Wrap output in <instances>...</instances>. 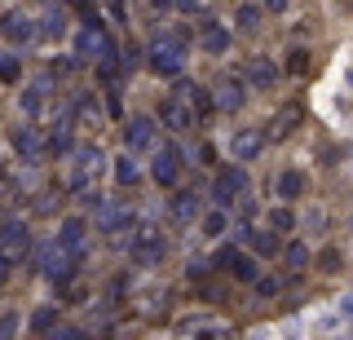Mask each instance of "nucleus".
<instances>
[{"instance_id":"f257e3e1","label":"nucleus","mask_w":353,"mask_h":340,"mask_svg":"<svg viewBox=\"0 0 353 340\" xmlns=\"http://www.w3.org/2000/svg\"><path fill=\"white\" fill-rule=\"evenodd\" d=\"M71 270H75V252H66L62 243L36 248V274H44V279H53V283H66Z\"/></svg>"},{"instance_id":"f03ea898","label":"nucleus","mask_w":353,"mask_h":340,"mask_svg":"<svg viewBox=\"0 0 353 340\" xmlns=\"http://www.w3.org/2000/svg\"><path fill=\"white\" fill-rule=\"evenodd\" d=\"M31 252V230L22 217H5L0 221V257H9V261H22Z\"/></svg>"},{"instance_id":"7ed1b4c3","label":"nucleus","mask_w":353,"mask_h":340,"mask_svg":"<svg viewBox=\"0 0 353 340\" xmlns=\"http://www.w3.org/2000/svg\"><path fill=\"white\" fill-rule=\"evenodd\" d=\"M106 49H110L106 27L97 23V18H88V23H84L80 31H75V58H80V62H97Z\"/></svg>"},{"instance_id":"20e7f679","label":"nucleus","mask_w":353,"mask_h":340,"mask_svg":"<svg viewBox=\"0 0 353 340\" xmlns=\"http://www.w3.org/2000/svg\"><path fill=\"white\" fill-rule=\"evenodd\" d=\"M146 67L159 71V75H181L185 58H181V49H176L172 40H154V45L146 49Z\"/></svg>"},{"instance_id":"39448f33","label":"nucleus","mask_w":353,"mask_h":340,"mask_svg":"<svg viewBox=\"0 0 353 340\" xmlns=\"http://www.w3.org/2000/svg\"><path fill=\"white\" fill-rule=\"evenodd\" d=\"M243 190H248V172L243 168H221V177L212 186V199H216V208H230V203L243 199Z\"/></svg>"},{"instance_id":"423d86ee","label":"nucleus","mask_w":353,"mask_h":340,"mask_svg":"<svg viewBox=\"0 0 353 340\" xmlns=\"http://www.w3.org/2000/svg\"><path fill=\"white\" fill-rule=\"evenodd\" d=\"M150 177L159 181V186H176V177H181V150H176V146H163V150H154Z\"/></svg>"},{"instance_id":"0eeeda50","label":"nucleus","mask_w":353,"mask_h":340,"mask_svg":"<svg viewBox=\"0 0 353 340\" xmlns=\"http://www.w3.org/2000/svg\"><path fill=\"white\" fill-rule=\"evenodd\" d=\"M159 119L168 128H190L194 124V111L185 106V97L176 93V97H163V102H159Z\"/></svg>"},{"instance_id":"6e6552de","label":"nucleus","mask_w":353,"mask_h":340,"mask_svg":"<svg viewBox=\"0 0 353 340\" xmlns=\"http://www.w3.org/2000/svg\"><path fill=\"white\" fill-rule=\"evenodd\" d=\"M97 226H102V234H110V239L128 234V230H132V212H128V208H119V203H106L102 217H97Z\"/></svg>"},{"instance_id":"1a4fd4ad","label":"nucleus","mask_w":353,"mask_h":340,"mask_svg":"<svg viewBox=\"0 0 353 340\" xmlns=\"http://www.w3.org/2000/svg\"><path fill=\"white\" fill-rule=\"evenodd\" d=\"M159 257H163V239L154 234V230H141L137 243H132V261H137V266H154Z\"/></svg>"},{"instance_id":"9d476101","label":"nucleus","mask_w":353,"mask_h":340,"mask_svg":"<svg viewBox=\"0 0 353 340\" xmlns=\"http://www.w3.org/2000/svg\"><path fill=\"white\" fill-rule=\"evenodd\" d=\"M261 146H265V137L256 133V128H239V133L230 137V150H234V159H243V163L256 159V155H261Z\"/></svg>"},{"instance_id":"9b49d317","label":"nucleus","mask_w":353,"mask_h":340,"mask_svg":"<svg viewBox=\"0 0 353 340\" xmlns=\"http://www.w3.org/2000/svg\"><path fill=\"white\" fill-rule=\"evenodd\" d=\"M128 146L132 150H154V141H159V128L150 124V119H128Z\"/></svg>"},{"instance_id":"f8f14e48","label":"nucleus","mask_w":353,"mask_h":340,"mask_svg":"<svg viewBox=\"0 0 353 340\" xmlns=\"http://www.w3.org/2000/svg\"><path fill=\"white\" fill-rule=\"evenodd\" d=\"M0 31H5V36L14 40V45H22V40H31V36H36V27H31V18L22 14V9H9V14H5V23H0Z\"/></svg>"},{"instance_id":"ddd939ff","label":"nucleus","mask_w":353,"mask_h":340,"mask_svg":"<svg viewBox=\"0 0 353 340\" xmlns=\"http://www.w3.org/2000/svg\"><path fill=\"white\" fill-rule=\"evenodd\" d=\"M301 190H305V172L301 168H283L279 181H274V194H279V199H301Z\"/></svg>"},{"instance_id":"4468645a","label":"nucleus","mask_w":353,"mask_h":340,"mask_svg":"<svg viewBox=\"0 0 353 340\" xmlns=\"http://www.w3.org/2000/svg\"><path fill=\"white\" fill-rule=\"evenodd\" d=\"M248 80L256 84V89H274V84H279V67H274L270 58H252L248 62Z\"/></svg>"},{"instance_id":"2eb2a0df","label":"nucleus","mask_w":353,"mask_h":340,"mask_svg":"<svg viewBox=\"0 0 353 340\" xmlns=\"http://www.w3.org/2000/svg\"><path fill=\"white\" fill-rule=\"evenodd\" d=\"M216 106H221V111H230V115L243 111V84L239 80H221L216 84Z\"/></svg>"},{"instance_id":"dca6fc26","label":"nucleus","mask_w":353,"mask_h":340,"mask_svg":"<svg viewBox=\"0 0 353 340\" xmlns=\"http://www.w3.org/2000/svg\"><path fill=\"white\" fill-rule=\"evenodd\" d=\"M58 243H62L66 252H84V221H80V217H66V221H62Z\"/></svg>"},{"instance_id":"f3484780","label":"nucleus","mask_w":353,"mask_h":340,"mask_svg":"<svg viewBox=\"0 0 353 340\" xmlns=\"http://www.w3.org/2000/svg\"><path fill=\"white\" fill-rule=\"evenodd\" d=\"M203 49L212 53V58H221V53L230 49V31L221 23H203Z\"/></svg>"},{"instance_id":"a211bd4d","label":"nucleus","mask_w":353,"mask_h":340,"mask_svg":"<svg viewBox=\"0 0 353 340\" xmlns=\"http://www.w3.org/2000/svg\"><path fill=\"white\" fill-rule=\"evenodd\" d=\"M97 159H102V150H97V146H80V150H75V186H80V181H88V177H93V168H97Z\"/></svg>"},{"instance_id":"6ab92c4d","label":"nucleus","mask_w":353,"mask_h":340,"mask_svg":"<svg viewBox=\"0 0 353 340\" xmlns=\"http://www.w3.org/2000/svg\"><path fill=\"white\" fill-rule=\"evenodd\" d=\"M248 248L256 252V257H274V252H279V239H274L270 230H248Z\"/></svg>"},{"instance_id":"aec40b11","label":"nucleus","mask_w":353,"mask_h":340,"mask_svg":"<svg viewBox=\"0 0 353 340\" xmlns=\"http://www.w3.org/2000/svg\"><path fill=\"white\" fill-rule=\"evenodd\" d=\"M62 31H66V14H62V5H49V9H44V23H40V36H62Z\"/></svg>"},{"instance_id":"412c9836","label":"nucleus","mask_w":353,"mask_h":340,"mask_svg":"<svg viewBox=\"0 0 353 340\" xmlns=\"http://www.w3.org/2000/svg\"><path fill=\"white\" fill-rule=\"evenodd\" d=\"M172 217H176V221H194V217H199V199H194L190 190L172 199Z\"/></svg>"},{"instance_id":"4be33fe9","label":"nucleus","mask_w":353,"mask_h":340,"mask_svg":"<svg viewBox=\"0 0 353 340\" xmlns=\"http://www.w3.org/2000/svg\"><path fill=\"white\" fill-rule=\"evenodd\" d=\"M230 274H234L239 283H252V279L261 274V266H256L252 257H239V252H234V261H230Z\"/></svg>"},{"instance_id":"5701e85b","label":"nucleus","mask_w":353,"mask_h":340,"mask_svg":"<svg viewBox=\"0 0 353 340\" xmlns=\"http://www.w3.org/2000/svg\"><path fill=\"white\" fill-rule=\"evenodd\" d=\"M14 146H18V150H22L27 159H36L40 150H44V146H40V137L31 133V128H18V133H14Z\"/></svg>"},{"instance_id":"b1692460","label":"nucleus","mask_w":353,"mask_h":340,"mask_svg":"<svg viewBox=\"0 0 353 340\" xmlns=\"http://www.w3.org/2000/svg\"><path fill=\"white\" fill-rule=\"evenodd\" d=\"M115 181H119V186H137V181H141L137 163H132L128 155H119V159H115Z\"/></svg>"},{"instance_id":"393cba45","label":"nucleus","mask_w":353,"mask_h":340,"mask_svg":"<svg viewBox=\"0 0 353 340\" xmlns=\"http://www.w3.org/2000/svg\"><path fill=\"white\" fill-rule=\"evenodd\" d=\"M283 257H287V266H292V270H309V261H314L305 243H287V248H283Z\"/></svg>"},{"instance_id":"a878e982","label":"nucleus","mask_w":353,"mask_h":340,"mask_svg":"<svg viewBox=\"0 0 353 340\" xmlns=\"http://www.w3.org/2000/svg\"><path fill=\"white\" fill-rule=\"evenodd\" d=\"M176 93H181V97H190V102L199 106V115H208V111H212V102H208V93L199 89V84H190V80H185V84H181Z\"/></svg>"},{"instance_id":"bb28decb","label":"nucleus","mask_w":353,"mask_h":340,"mask_svg":"<svg viewBox=\"0 0 353 340\" xmlns=\"http://www.w3.org/2000/svg\"><path fill=\"white\" fill-rule=\"evenodd\" d=\"M44 89H49V84L40 80V84H31V89L22 93V111H27V115H36V111H40V93H44Z\"/></svg>"},{"instance_id":"cd10ccee","label":"nucleus","mask_w":353,"mask_h":340,"mask_svg":"<svg viewBox=\"0 0 353 340\" xmlns=\"http://www.w3.org/2000/svg\"><path fill=\"white\" fill-rule=\"evenodd\" d=\"M53 327H58V314H53V310H36V314H31V332H53Z\"/></svg>"},{"instance_id":"c85d7f7f","label":"nucleus","mask_w":353,"mask_h":340,"mask_svg":"<svg viewBox=\"0 0 353 340\" xmlns=\"http://www.w3.org/2000/svg\"><path fill=\"white\" fill-rule=\"evenodd\" d=\"M239 27L243 31H256L261 27V9L256 5H239Z\"/></svg>"},{"instance_id":"c756f323","label":"nucleus","mask_w":353,"mask_h":340,"mask_svg":"<svg viewBox=\"0 0 353 340\" xmlns=\"http://www.w3.org/2000/svg\"><path fill=\"white\" fill-rule=\"evenodd\" d=\"M287 71H292V75H305L309 71V53L305 49H292V53H287Z\"/></svg>"},{"instance_id":"7c9ffc66","label":"nucleus","mask_w":353,"mask_h":340,"mask_svg":"<svg viewBox=\"0 0 353 340\" xmlns=\"http://www.w3.org/2000/svg\"><path fill=\"white\" fill-rule=\"evenodd\" d=\"M18 58H14V53H0V80H18Z\"/></svg>"},{"instance_id":"2f4dec72","label":"nucleus","mask_w":353,"mask_h":340,"mask_svg":"<svg viewBox=\"0 0 353 340\" xmlns=\"http://www.w3.org/2000/svg\"><path fill=\"white\" fill-rule=\"evenodd\" d=\"M270 221H274V230H292V226H296V217H292V208H274Z\"/></svg>"},{"instance_id":"473e14b6","label":"nucleus","mask_w":353,"mask_h":340,"mask_svg":"<svg viewBox=\"0 0 353 340\" xmlns=\"http://www.w3.org/2000/svg\"><path fill=\"white\" fill-rule=\"evenodd\" d=\"M252 283H256V292H261V296H279V279H270V274H256Z\"/></svg>"},{"instance_id":"72a5a7b5","label":"nucleus","mask_w":353,"mask_h":340,"mask_svg":"<svg viewBox=\"0 0 353 340\" xmlns=\"http://www.w3.org/2000/svg\"><path fill=\"white\" fill-rule=\"evenodd\" d=\"M203 230H208V234H225V212H212V217H203Z\"/></svg>"},{"instance_id":"f704fd0d","label":"nucleus","mask_w":353,"mask_h":340,"mask_svg":"<svg viewBox=\"0 0 353 340\" xmlns=\"http://www.w3.org/2000/svg\"><path fill=\"white\" fill-rule=\"evenodd\" d=\"M66 128H71V124H58V128H53V141H49L53 150H66V146H71V133H66Z\"/></svg>"},{"instance_id":"c9c22d12","label":"nucleus","mask_w":353,"mask_h":340,"mask_svg":"<svg viewBox=\"0 0 353 340\" xmlns=\"http://www.w3.org/2000/svg\"><path fill=\"white\" fill-rule=\"evenodd\" d=\"M14 332H18V314L5 310V314H0V336H14Z\"/></svg>"},{"instance_id":"e433bc0d","label":"nucleus","mask_w":353,"mask_h":340,"mask_svg":"<svg viewBox=\"0 0 353 340\" xmlns=\"http://www.w3.org/2000/svg\"><path fill=\"white\" fill-rule=\"evenodd\" d=\"M172 5L181 9V14H203V5H208V0H172Z\"/></svg>"},{"instance_id":"4c0bfd02","label":"nucleus","mask_w":353,"mask_h":340,"mask_svg":"<svg viewBox=\"0 0 353 340\" xmlns=\"http://www.w3.org/2000/svg\"><path fill=\"white\" fill-rule=\"evenodd\" d=\"M9 270H14V261H9V257H0V288H5V279H9Z\"/></svg>"},{"instance_id":"58836bf2","label":"nucleus","mask_w":353,"mask_h":340,"mask_svg":"<svg viewBox=\"0 0 353 340\" xmlns=\"http://www.w3.org/2000/svg\"><path fill=\"white\" fill-rule=\"evenodd\" d=\"M265 9H270V14H283V9H287V0H265Z\"/></svg>"}]
</instances>
